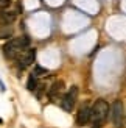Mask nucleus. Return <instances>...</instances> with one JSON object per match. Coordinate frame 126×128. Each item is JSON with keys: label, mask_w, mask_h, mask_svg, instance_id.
<instances>
[{"label": "nucleus", "mask_w": 126, "mask_h": 128, "mask_svg": "<svg viewBox=\"0 0 126 128\" xmlns=\"http://www.w3.org/2000/svg\"><path fill=\"white\" fill-rule=\"evenodd\" d=\"M111 111V106L109 103L106 100L103 98H100L97 100L95 103L92 105L90 108V117H89V122L92 124L93 128H100L103 124H104V120L108 119V114Z\"/></svg>", "instance_id": "1"}, {"label": "nucleus", "mask_w": 126, "mask_h": 128, "mask_svg": "<svg viewBox=\"0 0 126 128\" xmlns=\"http://www.w3.org/2000/svg\"><path fill=\"white\" fill-rule=\"evenodd\" d=\"M30 46V38L28 36H20V38H12L3 46V53L8 58H17V55L22 50L28 48Z\"/></svg>", "instance_id": "2"}, {"label": "nucleus", "mask_w": 126, "mask_h": 128, "mask_svg": "<svg viewBox=\"0 0 126 128\" xmlns=\"http://www.w3.org/2000/svg\"><path fill=\"white\" fill-rule=\"evenodd\" d=\"M76 98H78V86H72L64 95H62V98H61V106H62V110L70 112L73 108H75Z\"/></svg>", "instance_id": "3"}, {"label": "nucleus", "mask_w": 126, "mask_h": 128, "mask_svg": "<svg viewBox=\"0 0 126 128\" xmlns=\"http://www.w3.org/2000/svg\"><path fill=\"white\" fill-rule=\"evenodd\" d=\"M36 60V50L34 48H25L17 55V66L20 69H25L31 66Z\"/></svg>", "instance_id": "4"}, {"label": "nucleus", "mask_w": 126, "mask_h": 128, "mask_svg": "<svg viewBox=\"0 0 126 128\" xmlns=\"http://www.w3.org/2000/svg\"><path fill=\"white\" fill-rule=\"evenodd\" d=\"M111 116H112V122H114V125L118 128L123 125V103L122 100H115L114 103H112L111 106Z\"/></svg>", "instance_id": "5"}, {"label": "nucleus", "mask_w": 126, "mask_h": 128, "mask_svg": "<svg viewBox=\"0 0 126 128\" xmlns=\"http://www.w3.org/2000/svg\"><path fill=\"white\" fill-rule=\"evenodd\" d=\"M64 88H65V84H64V81H62V80L55 81L53 84H52V88L48 89V97L52 98L53 102H56V100L59 98V95L64 92Z\"/></svg>", "instance_id": "6"}, {"label": "nucleus", "mask_w": 126, "mask_h": 128, "mask_svg": "<svg viewBox=\"0 0 126 128\" xmlns=\"http://www.w3.org/2000/svg\"><path fill=\"white\" fill-rule=\"evenodd\" d=\"M89 117H90V108H89L87 103H84L79 108V111L76 114V124L78 125H84V124L89 122Z\"/></svg>", "instance_id": "7"}, {"label": "nucleus", "mask_w": 126, "mask_h": 128, "mask_svg": "<svg viewBox=\"0 0 126 128\" xmlns=\"http://www.w3.org/2000/svg\"><path fill=\"white\" fill-rule=\"evenodd\" d=\"M14 20H16V12H11V11L0 12V24L2 25H9Z\"/></svg>", "instance_id": "8"}, {"label": "nucleus", "mask_w": 126, "mask_h": 128, "mask_svg": "<svg viewBox=\"0 0 126 128\" xmlns=\"http://www.w3.org/2000/svg\"><path fill=\"white\" fill-rule=\"evenodd\" d=\"M8 38H12V27L2 25L0 27V39H8Z\"/></svg>", "instance_id": "9"}, {"label": "nucleus", "mask_w": 126, "mask_h": 128, "mask_svg": "<svg viewBox=\"0 0 126 128\" xmlns=\"http://www.w3.org/2000/svg\"><path fill=\"white\" fill-rule=\"evenodd\" d=\"M36 88H37V76H34L31 74L27 80V89L28 91H36Z\"/></svg>", "instance_id": "10"}, {"label": "nucleus", "mask_w": 126, "mask_h": 128, "mask_svg": "<svg viewBox=\"0 0 126 128\" xmlns=\"http://www.w3.org/2000/svg\"><path fill=\"white\" fill-rule=\"evenodd\" d=\"M47 74H48V69L39 66V64H36L34 69H33V75L34 76H42V75H47Z\"/></svg>", "instance_id": "11"}, {"label": "nucleus", "mask_w": 126, "mask_h": 128, "mask_svg": "<svg viewBox=\"0 0 126 128\" xmlns=\"http://www.w3.org/2000/svg\"><path fill=\"white\" fill-rule=\"evenodd\" d=\"M9 5H11V2H9V0H0V12H2L3 10H6Z\"/></svg>", "instance_id": "12"}, {"label": "nucleus", "mask_w": 126, "mask_h": 128, "mask_svg": "<svg viewBox=\"0 0 126 128\" xmlns=\"http://www.w3.org/2000/svg\"><path fill=\"white\" fill-rule=\"evenodd\" d=\"M2 122H3V120H2V119H0V124H2Z\"/></svg>", "instance_id": "13"}]
</instances>
